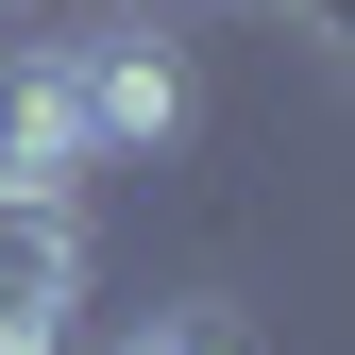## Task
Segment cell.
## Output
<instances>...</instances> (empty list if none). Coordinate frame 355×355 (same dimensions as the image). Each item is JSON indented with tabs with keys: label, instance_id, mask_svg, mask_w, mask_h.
I'll return each mask as SVG.
<instances>
[{
	"label": "cell",
	"instance_id": "6da1fadb",
	"mask_svg": "<svg viewBox=\"0 0 355 355\" xmlns=\"http://www.w3.org/2000/svg\"><path fill=\"white\" fill-rule=\"evenodd\" d=\"M51 68H68L102 169H136V153H169V136L203 119V85H187V51L153 34V0H102V34H51Z\"/></svg>",
	"mask_w": 355,
	"mask_h": 355
},
{
	"label": "cell",
	"instance_id": "7a4b0ae2",
	"mask_svg": "<svg viewBox=\"0 0 355 355\" xmlns=\"http://www.w3.org/2000/svg\"><path fill=\"white\" fill-rule=\"evenodd\" d=\"M68 338H85V203L0 187V355H68Z\"/></svg>",
	"mask_w": 355,
	"mask_h": 355
},
{
	"label": "cell",
	"instance_id": "3957f363",
	"mask_svg": "<svg viewBox=\"0 0 355 355\" xmlns=\"http://www.w3.org/2000/svg\"><path fill=\"white\" fill-rule=\"evenodd\" d=\"M85 102H68V68H51V34H34V51H0V187H68L85 203Z\"/></svg>",
	"mask_w": 355,
	"mask_h": 355
},
{
	"label": "cell",
	"instance_id": "277c9868",
	"mask_svg": "<svg viewBox=\"0 0 355 355\" xmlns=\"http://www.w3.org/2000/svg\"><path fill=\"white\" fill-rule=\"evenodd\" d=\"M102 355H254V322L237 304H153V322H119Z\"/></svg>",
	"mask_w": 355,
	"mask_h": 355
},
{
	"label": "cell",
	"instance_id": "5b68a950",
	"mask_svg": "<svg viewBox=\"0 0 355 355\" xmlns=\"http://www.w3.org/2000/svg\"><path fill=\"white\" fill-rule=\"evenodd\" d=\"M288 34H304L322 68H355V0H288Z\"/></svg>",
	"mask_w": 355,
	"mask_h": 355
},
{
	"label": "cell",
	"instance_id": "8992f818",
	"mask_svg": "<svg viewBox=\"0 0 355 355\" xmlns=\"http://www.w3.org/2000/svg\"><path fill=\"white\" fill-rule=\"evenodd\" d=\"M34 17H51V0H0V34H34Z\"/></svg>",
	"mask_w": 355,
	"mask_h": 355
},
{
	"label": "cell",
	"instance_id": "52a82bcc",
	"mask_svg": "<svg viewBox=\"0 0 355 355\" xmlns=\"http://www.w3.org/2000/svg\"><path fill=\"white\" fill-rule=\"evenodd\" d=\"M153 17H169V0H153Z\"/></svg>",
	"mask_w": 355,
	"mask_h": 355
}]
</instances>
